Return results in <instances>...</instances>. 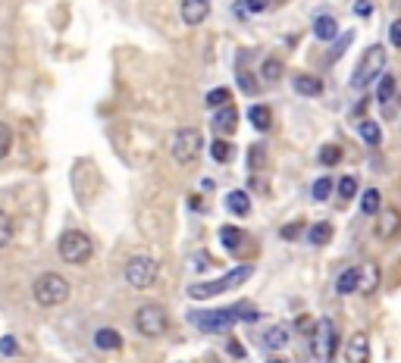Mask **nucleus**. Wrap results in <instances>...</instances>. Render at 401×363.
<instances>
[{"mask_svg":"<svg viewBox=\"0 0 401 363\" xmlns=\"http://www.w3.org/2000/svg\"><path fill=\"white\" fill-rule=\"evenodd\" d=\"M210 153H213L217 163H229V160H232V144H229V141H223V138H217V141H213V147H210Z\"/></svg>","mask_w":401,"mask_h":363,"instance_id":"473e14b6","label":"nucleus"},{"mask_svg":"<svg viewBox=\"0 0 401 363\" xmlns=\"http://www.w3.org/2000/svg\"><path fill=\"white\" fill-rule=\"evenodd\" d=\"M10 147H13V132H10V125L6 123H0V160L10 153Z\"/></svg>","mask_w":401,"mask_h":363,"instance_id":"c9c22d12","label":"nucleus"},{"mask_svg":"<svg viewBox=\"0 0 401 363\" xmlns=\"http://www.w3.org/2000/svg\"><path fill=\"white\" fill-rule=\"evenodd\" d=\"M304 219H301V223H289V226H283V238L285 241H295V238H301V232H304Z\"/></svg>","mask_w":401,"mask_h":363,"instance_id":"e433bc0d","label":"nucleus"},{"mask_svg":"<svg viewBox=\"0 0 401 363\" xmlns=\"http://www.w3.org/2000/svg\"><path fill=\"white\" fill-rule=\"evenodd\" d=\"M13 238V217L6 210H0V247H6Z\"/></svg>","mask_w":401,"mask_h":363,"instance_id":"f704fd0d","label":"nucleus"},{"mask_svg":"<svg viewBox=\"0 0 401 363\" xmlns=\"http://www.w3.org/2000/svg\"><path fill=\"white\" fill-rule=\"evenodd\" d=\"M0 354H4V357H13V354H16V338L4 335V338H0Z\"/></svg>","mask_w":401,"mask_h":363,"instance_id":"a19ab883","label":"nucleus"},{"mask_svg":"<svg viewBox=\"0 0 401 363\" xmlns=\"http://www.w3.org/2000/svg\"><path fill=\"white\" fill-rule=\"evenodd\" d=\"M358 132H360V141H364V144H370V147L383 144V125H379L376 119H364V123L358 125Z\"/></svg>","mask_w":401,"mask_h":363,"instance_id":"412c9836","label":"nucleus"},{"mask_svg":"<svg viewBox=\"0 0 401 363\" xmlns=\"http://www.w3.org/2000/svg\"><path fill=\"white\" fill-rule=\"evenodd\" d=\"M179 13H182V22L195 29V25H200L207 16H210V0H182Z\"/></svg>","mask_w":401,"mask_h":363,"instance_id":"f8f14e48","label":"nucleus"},{"mask_svg":"<svg viewBox=\"0 0 401 363\" xmlns=\"http://www.w3.org/2000/svg\"><path fill=\"white\" fill-rule=\"evenodd\" d=\"M329 238H332V226L329 223H317V226H311V232H307V241L317 245V247H323Z\"/></svg>","mask_w":401,"mask_h":363,"instance_id":"c85d7f7f","label":"nucleus"},{"mask_svg":"<svg viewBox=\"0 0 401 363\" xmlns=\"http://www.w3.org/2000/svg\"><path fill=\"white\" fill-rule=\"evenodd\" d=\"M320 163L323 166H339L342 163V147L339 144H323L320 147Z\"/></svg>","mask_w":401,"mask_h":363,"instance_id":"7c9ffc66","label":"nucleus"},{"mask_svg":"<svg viewBox=\"0 0 401 363\" xmlns=\"http://www.w3.org/2000/svg\"><path fill=\"white\" fill-rule=\"evenodd\" d=\"M395 91H398L395 76H383V78H379V88H376V100H379V104H389V100L395 97Z\"/></svg>","mask_w":401,"mask_h":363,"instance_id":"cd10ccee","label":"nucleus"},{"mask_svg":"<svg viewBox=\"0 0 401 363\" xmlns=\"http://www.w3.org/2000/svg\"><path fill=\"white\" fill-rule=\"evenodd\" d=\"M345 363H370V335L354 332L345 345Z\"/></svg>","mask_w":401,"mask_h":363,"instance_id":"9d476101","label":"nucleus"},{"mask_svg":"<svg viewBox=\"0 0 401 363\" xmlns=\"http://www.w3.org/2000/svg\"><path fill=\"white\" fill-rule=\"evenodd\" d=\"M336 188H339V200H342V204H348L354 194H358V179H354V176H342V179L336 182Z\"/></svg>","mask_w":401,"mask_h":363,"instance_id":"c756f323","label":"nucleus"},{"mask_svg":"<svg viewBox=\"0 0 401 363\" xmlns=\"http://www.w3.org/2000/svg\"><path fill=\"white\" fill-rule=\"evenodd\" d=\"M238 82H242V91H245V94H254V91H257V88H260V85H257V82H254V78H251V76H245V72H242V76H238Z\"/></svg>","mask_w":401,"mask_h":363,"instance_id":"37998d69","label":"nucleus"},{"mask_svg":"<svg viewBox=\"0 0 401 363\" xmlns=\"http://www.w3.org/2000/svg\"><path fill=\"white\" fill-rule=\"evenodd\" d=\"M311 348H313V357L329 363L339 351V329L332 320H317V329L311 335Z\"/></svg>","mask_w":401,"mask_h":363,"instance_id":"6e6552de","label":"nucleus"},{"mask_svg":"<svg viewBox=\"0 0 401 363\" xmlns=\"http://www.w3.org/2000/svg\"><path fill=\"white\" fill-rule=\"evenodd\" d=\"M229 88H213V91H207V97H204V104L210 107V110H219V107H226L229 104Z\"/></svg>","mask_w":401,"mask_h":363,"instance_id":"2f4dec72","label":"nucleus"},{"mask_svg":"<svg viewBox=\"0 0 401 363\" xmlns=\"http://www.w3.org/2000/svg\"><path fill=\"white\" fill-rule=\"evenodd\" d=\"M229 348H232V354H236V357H245V351H242V345H238V341H229Z\"/></svg>","mask_w":401,"mask_h":363,"instance_id":"c03bdc74","label":"nucleus"},{"mask_svg":"<svg viewBox=\"0 0 401 363\" xmlns=\"http://www.w3.org/2000/svg\"><path fill=\"white\" fill-rule=\"evenodd\" d=\"M295 329H298V332H304V335H313L317 322H313L311 317H298V320H295Z\"/></svg>","mask_w":401,"mask_h":363,"instance_id":"ea45409f","label":"nucleus"},{"mask_svg":"<svg viewBox=\"0 0 401 363\" xmlns=\"http://www.w3.org/2000/svg\"><path fill=\"white\" fill-rule=\"evenodd\" d=\"M32 294L41 307H60L69 301V279H63L60 273H41L35 279Z\"/></svg>","mask_w":401,"mask_h":363,"instance_id":"39448f33","label":"nucleus"},{"mask_svg":"<svg viewBox=\"0 0 401 363\" xmlns=\"http://www.w3.org/2000/svg\"><path fill=\"white\" fill-rule=\"evenodd\" d=\"M351 41H354V32H351V35H342V38H339L336 47H332V57H329V63H336V60L342 57V53H345V47H348Z\"/></svg>","mask_w":401,"mask_h":363,"instance_id":"4c0bfd02","label":"nucleus"},{"mask_svg":"<svg viewBox=\"0 0 401 363\" xmlns=\"http://www.w3.org/2000/svg\"><path fill=\"white\" fill-rule=\"evenodd\" d=\"M254 275V266H236L226 275H217V279H207V282H191L189 285V298L191 301H207V298H217V294H226L232 288L245 285Z\"/></svg>","mask_w":401,"mask_h":363,"instance_id":"f03ea898","label":"nucleus"},{"mask_svg":"<svg viewBox=\"0 0 401 363\" xmlns=\"http://www.w3.org/2000/svg\"><path fill=\"white\" fill-rule=\"evenodd\" d=\"M160 279V263L148 254H135V257L125 263V282H129L132 288H138V292H144V288L157 285Z\"/></svg>","mask_w":401,"mask_h":363,"instance_id":"0eeeda50","label":"nucleus"},{"mask_svg":"<svg viewBox=\"0 0 401 363\" xmlns=\"http://www.w3.org/2000/svg\"><path fill=\"white\" fill-rule=\"evenodd\" d=\"M266 363H285L283 357H270V360H266Z\"/></svg>","mask_w":401,"mask_h":363,"instance_id":"a18cd8bd","label":"nucleus"},{"mask_svg":"<svg viewBox=\"0 0 401 363\" xmlns=\"http://www.w3.org/2000/svg\"><path fill=\"white\" fill-rule=\"evenodd\" d=\"M226 210H229L232 217H248L251 213V198L245 191H229L226 194Z\"/></svg>","mask_w":401,"mask_h":363,"instance_id":"a211bd4d","label":"nucleus"},{"mask_svg":"<svg viewBox=\"0 0 401 363\" xmlns=\"http://www.w3.org/2000/svg\"><path fill=\"white\" fill-rule=\"evenodd\" d=\"M313 35L320 38V41H336L339 38V22H336V16H329V13H320L317 19H313Z\"/></svg>","mask_w":401,"mask_h":363,"instance_id":"dca6fc26","label":"nucleus"},{"mask_svg":"<svg viewBox=\"0 0 401 363\" xmlns=\"http://www.w3.org/2000/svg\"><path fill=\"white\" fill-rule=\"evenodd\" d=\"M376 232L379 238H395V235H401V210H395V207H383L376 217Z\"/></svg>","mask_w":401,"mask_h":363,"instance_id":"9b49d317","label":"nucleus"},{"mask_svg":"<svg viewBox=\"0 0 401 363\" xmlns=\"http://www.w3.org/2000/svg\"><path fill=\"white\" fill-rule=\"evenodd\" d=\"M135 329L144 338H160V335L170 329V317L160 304H142L135 313Z\"/></svg>","mask_w":401,"mask_h":363,"instance_id":"1a4fd4ad","label":"nucleus"},{"mask_svg":"<svg viewBox=\"0 0 401 363\" xmlns=\"http://www.w3.org/2000/svg\"><path fill=\"white\" fill-rule=\"evenodd\" d=\"M360 210H364L367 217H379V210H383V194H379L376 188H367L364 198H360Z\"/></svg>","mask_w":401,"mask_h":363,"instance_id":"b1692460","label":"nucleus"},{"mask_svg":"<svg viewBox=\"0 0 401 363\" xmlns=\"http://www.w3.org/2000/svg\"><path fill=\"white\" fill-rule=\"evenodd\" d=\"M57 254H60V260H63V263L82 266V263H88V260L95 257V241H91L85 232H79V228H69V232L60 235Z\"/></svg>","mask_w":401,"mask_h":363,"instance_id":"7ed1b4c3","label":"nucleus"},{"mask_svg":"<svg viewBox=\"0 0 401 363\" xmlns=\"http://www.w3.org/2000/svg\"><path fill=\"white\" fill-rule=\"evenodd\" d=\"M248 119H251V125L257 132H270V125H273V113H270V107H266V104L248 107Z\"/></svg>","mask_w":401,"mask_h":363,"instance_id":"6ab92c4d","label":"nucleus"},{"mask_svg":"<svg viewBox=\"0 0 401 363\" xmlns=\"http://www.w3.org/2000/svg\"><path fill=\"white\" fill-rule=\"evenodd\" d=\"M260 345H264L266 351H283V348L289 345V329L285 326H270L264 335H260Z\"/></svg>","mask_w":401,"mask_h":363,"instance_id":"f3484780","label":"nucleus"},{"mask_svg":"<svg viewBox=\"0 0 401 363\" xmlns=\"http://www.w3.org/2000/svg\"><path fill=\"white\" fill-rule=\"evenodd\" d=\"M266 6H270V0H238L236 4V16H257V13H264Z\"/></svg>","mask_w":401,"mask_h":363,"instance_id":"a878e982","label":"nucleus"},{"mask_svg":"<svg viewBox=\"0 0 401 363\" xmlns=\"http://www.w3.org/2000/svg\"><path fill=\"white\" fill-rule=\"evenodd\" d=\"M238 129V113L232 104L219 107L217 113H213V132H219V135H232V132Z\"/></svg>","mask_w":401,"mask_h":363,"instance_id":"ddd939ff","label":"nucleus"},{"mask_svg":"<svg viewBox=\"0 0 401 363\" xmlns=\"http://www.w3.org/2000/svg\"><path fill=\"white\" fill-rule=\"evenodd\" d=\"M336 292L339 294L358 292V266H351V270H345L342 275H339V279H336Z\"/></svg>","mask_w":401,"mask_h":363,"instance_id":"bb28decb","label":"nucleus"},{"mask_svg":"<svg viewBox=\"0 0 401 363\" xmlns=\"http://www.w3.org/2000/svg\"><path fill=\"white\" fill-rule=\"evenodd\" d=\"M383 69H386V47L383 44H370L364 50V57L358 60V66H354L351 72V85L354 88H367L370 82H376V78H383Z\"/></svg>","mask_w":401,"mask_h":363,"instance_id":"20e7f679","label":"nucleus"},{"mask_svg":"<svg viewBox=\"0 0 401 363\" xmlns=\"http://www.w3.org/2000/svg\"><path fill=\"white\" fill-rule=\"evenodd\" d=\"M260 313L254 310V304L248 301H238V304L226 307V310H191L189 313V322L200 332H226V329H232L236 322H254Z\"/></svg>","mask_w":401,"mask_h":363,"instance_id":"f257e3e1","label":"nucleus"},{"mask_svg":"<svg viewBox=\"0 0 401 363\" xmlns=\"http://www.w3.org/2000/svg\"><path fill=\"white\" fill-rule=\"evenodd\" d=\"M354 13H358L360 19H367L373 13V0H358V4H354Z\"/></svg>","mask_w":401,"mask_h":363,"instance_id":"79ce46f5","label":"nucleus"},{"mask_svg":"<svg viewBox=\"0 0 401 363\" xmlns=\"http://www.w3.org/2000/svg\"><path fill=\"white\" fill-rule=\"evenodd\" d=\"M285 76V63L279 57H266L264 66H260V78L264 82H279V78Z\"/></svg>","mask_w":401,"mask_h":363,"instance_id":"4be33fe9","label":"nucleus"},{"mask_svg":"<svg viewBox=\"0 0 401 363\" xmlns=\"http://www.w3.org/2000/svg\"><path fill=\"white\" fill-rule=\"evenodd\" d=\"M332 188H336V182H332L329 176H320V179L311 185L313 200H320V204H323V200H329V198H332Z\"/></svg>","mask_w":401,"mask_h":363,"instance_id":"393cba45","label":"nucleus"},{"mask_svg":"<svg viewBox=\"0 0 401 363\" xmlns=\"http://www.w3.org/2000/svg\"><path fill=\"white\" fill-rule=\"evenodd\" d=\"M219 241H223L226 251H238L242 241H245V232L238 226H223V228H219Z\"/></svg>","mask_w":401,"mask_h":363,"instance_id":"5701e85b","label":"nucleus"},{"mask_svg":"<svg viewBox=\"0 0 401 363\" xmlns=\"http://www.w3.org/2000/svg\"><path fill=\"white\" fill-rule=\"evenodd\" d=\"M292 88L301 97H320L323 94V82H320L317 76H307V72H298L295 78H292Z\"/></svg>","mask_w":401,"mask_h":363,"instance_id":"2eb2a0df","label":"nucleus"},{"mask_svg":"<svg viewBox=\"0 0 401 363\" xmlns=\"http://www.w3.org/2000/svg\"><path fill=\"white\" fill-rule=\"evenodd\" d=\"M200 151H204V135H200L198 129H179L176 135H172L170 153L179 166H191L200 157Z\"/></svg>","mask_w":401,"mask_h":363,"instance_id":"423d86ee","label":"nucleus"},{"mask_svg":"<svg viewBox=\"0 0 401 363\" xmlns=\"http://www.w3.org/2000/svg\"><path fill=\"white\" fill-rule=\"evenodd\" d=\"M379 288V270L376 263H360L358 266V294H373Z\"/></svg>","mask_w":401,"mask_h":363,"instance_id":"4468645a","label":"nucleus"},{"mask_svg":"<svg viewBox=\"0 0 401 363\" xmlns=\"http://www.w3.org/2000/svg\"><path fill=\"white\" fill-rule=\"evenodd\" d=\"M264 163H266V147L264 144L248 147V170H260Z\"/></svg>","mask_w":401,"mask_h":363,"instance_id":"72a5a7b5","label":"nucleus"},{"mask_svg":"<svg viewBox=\"0 0 401 363\" xmlns=\"http://www.w3.org/2000/svg\"><path fill=\"white\" fill-rule=\"evenodd\" d=\"M389 41L395 50H401V19H395V22L389 25Z\"/></svg>","mask_w":401,"mask_h":363,"instance_id":"58836bf2","label":"nucleus"},{"mask_svg":"<svg viewBox=\"0 0 401 363\" xmlns=\"http://www.w3.org/2000/svg\"><path fill=\"white\" fill-rule=\"evenodd\" d=\"M95 348H100V351H119V348H123V335H119L116 329H97Z\"/></svg>","mask_w":401,"mask_h":363,"instance_id":"aec40b11","label":"nucleus"}]
</instances>
